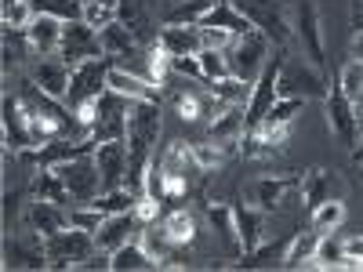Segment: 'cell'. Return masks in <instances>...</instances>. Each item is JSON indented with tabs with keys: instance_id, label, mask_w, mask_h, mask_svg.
<instances>
[{
	"instance_id": "obj_1",
	"label": "cell",
	"mask_w": 363,
	"mask_h": 272,
	"mask_svg": "<svg viewBox=\"0 0 363 272\" xmlns=\"http://www.w3.org/2000/svg\"><path fill=\"white\" fill-rule=\"evenodd\" d=\"M225 58H229V69L233 76H244V80H258L262 69L269 66V37L262 29H251L244 37H233V44L225 47Z\"/></svg>"
},
{
	"instance_id": "obj_2",
	"label": "cell",
	"mask_w": 363,
	"mask_h": 272,
	"mask_svg": "<svg viewBox=\"0 0 363 272\" xmlns=\"http://www.w3.org/2000/svg\"><path fill=\"white\" fill-rule=\"evenodd\" d=\"M44 251H48V258H51V268H73V265H80L84 258L95 254L99 244H95V232L69 225V229H62V232L48 236V239H44Z\"/></svg>"
},
{
	"instance_id": "obj_3",
	"label": "cell",
	"mask_w": 363,
	"mask_h": 272,
	"mask_svg": "<svg viewBox=\"0 0 363 272\" xmlns=\"http://www.w3.org/2000/svg\"><path fill=\"white\" fill-rule=\"evenodd\" d=\"M128 113H131V98L116 95V91H102L99 95V113H95V124H91V138L99 145L102 142H120L128 138Z\"/></svg>"
},
{
	"instance_id": "obj_4",
	"label": "cell",
	"mask_w": 363,
	"mask_h": 272,
	"mask_svg": "<svg viewBox=\"0 0 363 272\" xmlns=\"http://www.w3.org/2000/svg\"><path fill=\"white\" fill-rule=\"evenodd\" d=\"M55 171H58V178L66 181L73 203H91V200L102 193V174H99L95 153L77 157V160H66V164H55Z\"/></svg>"
},
{
	"instance_id": "obj_5",
	"label": "cell",
	"mask_w": 363,
	"mask_h": 272,
	"mask_svg": "<svg viewBox=\"0 0 363 272\" xmlns=\"http://www.w3.org/2000/svg\"><path fill=\"white\" fill-rule=\"evenodd\" d=\"M109 69L113 58H87V62L73 66V80H69V109H77L87 98H99L102 91H109Z\"/></svg>"
},
{
	"instance_id": "obj_6",
	"label": "cell",
	"mask_w": 363,
	"mask_h": 272,
	"mask_svg": "<svg viewBox=\"0 0 363 272\" xmlns=\"http://www.w3.org/2000/svg\"><path fill=\"white\" fill-rule=\"evenodd\" d=\"M58 58H62L66 66H80V62H87V58H106L99 29H91L84 18L66 22L62 26V44H58Z\"/></svg>"
},
{
	"instance_id": "obj_7",
	"label": "cell",
	"mask_w": 363,
	"mask_h": 272,
	"mask_svg": "<svg viewBox=\"0 0 363 272\" xmlns=\"http://www.w3.org/2000/svg\"><path fill=\"white\" fill-rule=\"evenodd\" d=\"M233 4L244 11L269 40H277L280 47L291 40V22L284 15V0H233Z\"/></svg>"
},
{
	"instance_id": "obj_8",
	"label": "cell",
	"mask_w": 363,
	"mask_h": 272,
	"mask_svg": "<svg viewBox=\"0 0 363 272\" xmlns=\"http://www.w3.org/2000/svg\"><path fill=\"white\" fill-rule=\"evenodd\" d=\"M160 167H164V178H167V196H186L189 178L203 174L200 164H196L193 145H186V142H171L160 157Z\"/></svg>"
},
{
	"instance_id": "obj_9",
	"label": "cell",
	"mask_w": 363,
	"mask_h": 272,
	"mask_svg": "<svg viewBox=\"0 0 363 272\" xmlns=\"http://www.w3.org/2000/svg\"><path fill=\"white\" fill-rule=\"evenodd\" d=\"M95 164H99V174H102V193L128 189V167H131L128 138L95 145Z\"/></svg>"
},
{
	"instance_id": "obj_10",
	"label": "cell",
	"mask_w": 363,
	"mask_h": 272,
	"mask_svg": "<svg viewBox=\"0 0 363 272\" xmlns=\"http://www.w3.org/2000/svg\"><path fill=\"white\" fill-rule=\"evenodd\" d=\"M33 142V128H29V113L18 102V95H4V153H29Z\"/></svg>"
},
{
	"instance_id": "obj_11",
	"label": "cell",
	"mask_w": 363,
	"mask_h": 272,
	"mask_svg": "<svg viewBox=\"0 0 363 272\" xmlns=\"http://www.w3.org/2000/svg\"><path fill=\"white\" fill-rule=\"evenodd\" d=\"M277 95L280 98H316V95H327V87L316 69H306L301 62H287L277 80Z\"/></svg>"
},
{
	"instance_id": "obj_12",
	"label": "cell",
	"mask_w": 363,
	"mask_h": 272,
	"mask_svg": "<svg viewBox=\"0 0 363 272\" xmlns=\"http://www.w3.org/2000/svg\"><path fill=\"white\" fill-rule=\"evenodd\" d=\"M327 124L330 131H335L345 145H359V124H356V106L345 98V91L335 87V91H327Z\"/></svg>"
},
{
	"instance_id": "obj_13",
	"label": "cell",
	"mask_w": 363,
	"mask_h": 272,
	"mask_svg": "<svg viewBox=\"0 0 363 272\" xmlns=\"http://www.w3.org/2000/svg\"><path fill=\"white\" fill-rule=\"evenodd\" d=\"M280 69H284V62L277 58V62H269V66L262 69V76L255 80L251 102H247V128H258L262 120H265V113L272 109V102L280 98V95H277V80H280Z\"/></svg>"
},
{
	"instance_id": "obj_14",
	"label": "cell",
	"mask_w": 363,
	"mask_h": 272,
	"mask_svg": "<svg viewBox=\"0 0 363 272\" xmlns=\"http://www.w3.org/2000/svg\"><path fill=\"white\" fill-rule=\"evenodd\" d=\"M95 138H80V142H69V138H51L37 149H29V160H37L40 167H55V164H66V160H77V157H87L95 153Z\"/></svg>"
},
{
	"instance_id": "obj_15",
	"label": "cell",
	"mask_w": 363,
	"mask_h": 272,
	"mask_svg": "<svg viewBox=\"0 0 363 272\" xmlns=\"http://www.w3.org/2000/svg\"><path fill=\"white\" fill-rule=\"evenodd\" d=\"M22 222H26L29 232L40 236V239L69 229V215L62 210V203H48V200H33V203H29L26 215H22Z\"/></svg>"
},
{
	"instance_id": "obj_16",
	"label": "cell",
	"mask_w": 363,
	"mask_h": 272,
	"mask_svg": "<svg viewBox=\"0 0 363 272\" xmlns=\"http://www.w3.org/2000/svg\"><path fill=\"white\" fill-rule=\"evenodd\" d=\"M294 29H298V40L306 47L309 62L323 66V33H320V15L313 0H298V11H294Z\"/></svg>"
},
{
	"instance_id": "obj_17",
	"label": "cell",
	"mask_w": 363,
	"mask_h": 272,
	"mask_svg": "<svg viewBox=\"0 0 363 272\" xmlns=\"http://www.w3.org/2000/svg\"><path fill=\"white\" fill-rule=\"evenodd\" d=\"M171 102H174V113L186 120V124H200V120H207V124H211V120L225 109L215 95H211V91H189V87L178 91Z\"/></svg>"
},
{
	"instance_id": "obj_18",
	"label": "cell",
	"mask_w": 363,
	"mask_h": 272,
	"mask_svg": "<svg viewBox=\"0 0 363 272\" xmlns=\"http://www.w3.org/2000/svg\"><path fill=\"white\" fill-rule=\"evenodd\" d=\"M29 80H33L44 95H51V98H69V80H73V66H66L62 58H40V62L33 66V73H29Z\"/></svg>"
},
{
	"instance_id": "obj_19",
	"label": "cell",
	"mask_w": 363,
	"mask_h": 272,
	"mask_svg": "<svg viewBox=\"0 0 363 272\" xmlns=\"http://www.w3.org/2000/svg\"><path fill=\"white\" fill-rule=\"evenodd\" d=\"M62 26H66V22H58V18H51V15H37L33 22L22 29L26 40H29V51H33L37 58L58 55V44H62Z\"/></svg>"
},
{
	"instance_id": "obj_20",
	"label": "cell",
	"mask_w": 363,
	"mask_h": 272,
	"mask_svg": "<svg viewBox=\"0 0 363 272\" xmlns=\"http://www.w3.org/2000/svg\"><path fill=\"white\" fill-rule=\"evenodd\" d=\"M142 218L135 215V210H124V215H109L106 222H102V229L95 232V244H99V251H116V247H124L128 239H131V232H142Z\"/></svg>"
},
{
	"instance_id": "obj_21",
	"label": "cell",
	"mask_w": 363,
	"mask_h": 272,
	"mask_svg": "<svg viewBox=\"0 0 363 272\" xmlns=\"http://www.w3.org/2000/svg\"><path fill=\"white\" fill-rule=\"evenodd\" d=\"M157 44H160L171 58H178V55H200V51L207 47L200 26H164L160 37H157Z\"/></svg>"
},
{
	"instance_id": "obj_22",
	"label": "cell",
	"mask_w": 363,
	"mask_h": 272,
	"mask_svg": "<svg viewBox=\"0 0 363 272\" xmlns=\"http://www.w3.org/2000/svg\"><path fill=\"white\" fill-rule=\"evenodd\" d=\"M291 193H301V178H258L255 181V203L265 210V215L284 207Z\"/></svg>"
},
{
	"instance_id": "obj_23",
	"label": "cell",
	"mask_w": 363,
	"mask_h": 272,
	"mask_svg": "<svg viewBox=\"0 0 363 272\" xmlns=\"http://www.w3.org/2000/svg\"><path fill=\"white\" fill-rule=\"evenodd\" d=\"M200 26H207V29H225V33H233V37H244V33H251V29H258L244 11L233 4V0H218V4L211 8V15H207Z\"/></svg>"
},
{
	"instance_id": "obj_24",
	"label": "cell",
	"mask_w": 363,
	"mask_h": 272,
	"mask_svg": "<svg viewBox=\"0 0 363 272\" xmlns=\"http://www.w3.org/2000/svg\"><path fill=\"white\" fill-rule=\"evenodd\" d=\"M236 229H240V247H244V254L258 251L265 244V210L262 207H236Z\"/></svg>"
},
{
	"instance_id": "obj_25",
	"label": "cell",
	"mask_w": 363,
	"mask_h": 272,
	"mask_svg": "<svg viewBox=\"0 0 363 272\" xmlns=\"http://www.w3.org/2000/svg\"><path fill=\"white\" fill-rule=\"evenodd\" d=\"M244 128H247V113L240 106H225L215 120H211V138H215L218 145H225V149H233L236 138L244 135Z\"/></svg>"
},
{
	"instance_id": "obj_26",
	"label": "cell",
	"mask_w": 363,
	"mask_h": 272,
	"mask_svg": "<svg viewBox=\"0 0 363 272\" xmlns=\"http://www.w3.org/2000/svg\"><path fill=\"white\" fill-rule=\"evenodd\" d=\"M207 218H211V229H215V236L222 239L233 254L244 251V247H240V229H236V207L215 200V203H207Z\"/></svg>"
},
{
	"instance_id": "obj_27",
	"label": "cell",
	"mask_w": 363,
	"mask_h": 272,
	"mask_svg": "<svg viewBox=\"0 0 363 272\" xmlns=\"http://www.w3.org/2000/svg\"><path fill=\"white\" fill-rule=\"evenodd\" d=\"M109 87L116 91V95L131 98V102H138V98L160 102L157 84H149V80H142V76H135V73H128V69H120V66H113V69H109Z\"/></svg>"
},
{
	"instance_id": "obj_28",
	"label": "cell",
	"mask_w": 363,
	"mask_h": 272,
	"mask_svg": "<svg viewBox=\"0 0 363 272\" xmlns=\"http://www.w3.org/2000/svg\"><path fill=\"white\" fill-rule=\"evenodd\" d=\"M320 239H323V232H316L313 225H309V229H301V232H294V239H291L287 251H284V265H287V268H301V265H309V261L316 258Z\"/></svg>"
},
{
	"instance_id": "obj_29",
	"label": "cell",
	"mask_w": 363,
	"mask_h": 272,
	"mask_svg": "<svg viewBox=\"0 0 363 272\" xmlns=\"http://www.w3.org/2000/svg\"><path fill=\"white\" fill-rule=\"evenodd\" d=\"M4 265L8 268H44V265H51V258H48L44 244L29 247V244H22V239H8L4 244Z\"/></svg>"
},
{
	"instance_id": "obj_30",
	"label": "cell",
	"mask_w": 363,
	"mask_h": 272,
	"mask_svg": "<svg viewBox=\"0 0 363 272\" xmlns=\"http://www.w3.org/2000/svg\"><path fill=\"white\" fill-rule=\"evenodd\" d=\"M211 95H215L222 106H247L251 102V91H255V84L251 80H244V76H222V80H211Z\"/></svg>"
},
{
	"instance_id": "obj_31",
	"label": "cell",
	"mask_w": 363,
	"mask_h": 272,
	"mask_svg": "<svg viewBox=\"0 0 363 272\" xmlns=\"http://www.w3.org/2000/svg\"><path fill=\"white\" fill-rule=\"evenodd\" d=\"M99 40H102V55L106 58H120V55H131L135 47H138V40H135V33L124 26V22H109L106 29H99Z\"/></svg>"
},
{
	"instance_id": "obj_32",
	"label": "cell",
	"mask_w": 363,
	"mask_h": 272,
	"mask_svg": "<svg viewBox=\"0 0 363 272\" xmlns=\"http://www.w3.org/2000/svg\"><path fill=\"white\" fill-rule=\"evenodd\" d=\"M138 244L149 251V258H153L157 265H164V261L171 258V251L178 247L174 239H171V232H167L164 225H145V229L138 232Z\"/></svg>"
},
{
	"instance_id": "obj_33",
	"label": "cell",
	"mask_w": 363,
	"mask_h": 272,
	"mask_svg": "<svg viewBox=\"0 0 363 272\" xmlns=\"http://www.w3.org/2000/svg\"><path fill=\"white\" fill-rule=\"evenodd\" d=\"M323 200H330V174L323 167H313L301 174V203H306L309 210L320 207Z\"/></svg>"
},
{
	"instance_id": "obj_34",
	"label": "cell",
	"mask_w": 363,
	"mask_h": 272,
	"mask_svg": "<svg viewBox=\"0 0 363 272\" xmlns=\"http://www.w3.org/2000/svg\"><path fill=\"white\" fill-rule=\"evenodd\" d=\"M218 0H182L167 11V26H200Z\"/></svg>"
},
{
	"instance_id": "obj_35",
	"label": "cell",
	"mask_w": 363,
	"mask_h": 272,
	"mask_svg": "<svg viewBox=\"0 0 363 272\" xmlns=\"http://www.w3.org/2000/svg\"><path fill=\"white\" fill-rule=\"evenodd\" d=\"M33 196H37V200H48V203H66V200H69V189H66V181L58 178L55 167H44V171L33 178Z\"/></svg>"
},
{
	"instance_id": "obj_36",
	"label": "cell",
	"mask_w": 363,
	"mask_h": 272,
	"mask_svg": "<svg viewBox=\"0 0 363 272\" xmlns=\"http://www.w3.org/2000/svg\"><path fill=\"white\" fill-rule=\"evenodd\" d=\"M131 268H160L153 258H149V251L142 244H128L113 251V272H131Z\"/></svg>"
},
{
	"instance_id": "obj_37",
	"label": "cell",
	"mask_w": 363,
	"mask_h": 272,
	"mask_svg": "<svg viewBox=\"0 0 363 272\" xmlns=\"http://www.w3.org/2000/svg\"><path fill=\"white\" fill-rule=\"evenodd\" d=\"M342 222H345V203H342V200H335V196L323 200L320 207H313V210H309V225H313L316 232H335Z\"/></svg>"
},
{
	"instance_id": "obj_38",
	"label": "cell",
	"mask_w": 363,
	"mask_h": 272,
	"mask_svg": "<svg viewBox=\"0 0 363 272\" xmlns=\"http://www.w3.org/2000/svg\"><path fill=\"white\" fill-rule=\"evenodd\" d=\"M135 203H138V196H135L131 189H113V193H99L95 200H91V207H99L106 218H109V215H124V210H135Z\"/></svg>"
},
{
	"instance_id": "obj_39",
	"label": "cell",
	"mask_w": 363,
	"mask_h": 272,
	"mask_svg": "<svg viewBox=\"0 0 363 272\" xmlns=\"http://www.w3.org/2000/svg\"><path fill=\"white\" fill-rule=\"evenodd\" d=\"M37 15H51L58 22H77L84 18V0H33Z\"/></svg>"
},
{
	"instance_id": "obj_40",
	"label": "cell",
	"mask_w": 363,
	"mask_h": 272,
	"mask_svg": "<svg viewBox=\"0 0 363 272\" xmlns=\"http://www.w3.org/2000/svg\"><path fill=\"white\" fill-rule=\"evenodd\" d=\"M164 229L171 232V239H174L178 247L196 239V218L189 215V210H171V215L164 218Z\"/></svg>"
},
{
	"instance_id": "obj_41",
	"label": "cell",
	"mask_w": 363,
	"mask_h": 272,
	"mask_svg": "<svg viewBox=\"0 0 363 272\" xmlns=\"http://www.w3.org/2000/svg\"><path fill=\"white\" fill-rule=\"evenodd\" d=\"M196 58H200L203 80H222V76H229V73H233V69H229V58H225V51H222V47H203Z\"/></svg>"
},
{
	"instance_id": "obj_42",
	"label": "cell",
	"mask_w": 363,
	"mask_h": 272,
	"mask_svg": "<svg viewBox=\"0 0 363 272\" xmlns=\"http://www.w3.org/2000/svg\"><path fill=\"white\" fill-rule=\"evenodd\" d=\"M338 87L345 91V98L349 102H359L363 98V62H345L342 66V76H338Z\"/></svg>"
},
{
	"instance_id": "obj_43",
	"label": "cell",
	"mask_w": 363,
	"mask_h": 272,
	"mask_svg": "<svg viewBox=\"0 0 363 272\" xmlns=\"http://www.w3.org/2000/svg\"><path fill=\"white\" fill-rule=\"evenodd\" d=\"M342 258H345V244H335L330 236H323L320 247H316V258H313L309 265H313V268H338Z\"/></svg>"
},
{
	"instance_id": "obj_44",
	"label": "cell",
	"mask_w": 363,
	"mask_h": 272,
	"mask_svg": "<svg viewBox=\"0 0 363 272\" xmlns=\"http://www.w3.org/2000/svg\"><path fill=\"white\" fill-rule=\"evenodd\" d=\"M193 153H196L200 171H218L233 149H225V145H218V142H207V145H193Z\"/></svg>"
},
{
	"instance_id": "obj_45",
	"label": "cell",
	"mask_w": 363,
	"mask_h": 272,
	"mask_svg": "<svg viewBox=\"0 0 363 272\" xmlns=\"http://www.w3.org/2000/svg\"><path fill=\"white\" fill-rule=\"evenodd\" d=\"M269 149H277V153H280V149L287 145V135H291V124H272V120H262V124L258 128H251Z\"/></svg>"
},
{
	"instance_id": "obj_46",
	"label": "cell",
	"mask_w": 363,
	"mask_h": 272,
	"mask_svg": "<svg viewBox=\"0 0 363 272\" xmlns=\"http://www.w3.org/2000/svg\"><path fill=\"white\" fill-rule=\"evenodd\" d=\"M167 73H171V55L160 44H153V51H149V84L164 87L167 84Z\"/></svg>"
},
{
	"instance_id": "obj_47",
	"label": "cell",
	"mask_w": 363,
	"mask_h": 272,
	"mask_svg": "<svg viewBox=\"0 0 363 272\" xmlns=\"http://www.w3.org/2000/svg\"><path fill=\"white\" fill-rule=\"evenodd\" d=\"M33 18H37L33 0H18V4H8V8H4V26H8V29H26Z\"/></svg>"
},
{
	"instance_id": "obj_48",
	"label": "cell",
	"mask_w": 363,
	"mask_h": 272,
	"mask_svg": "<svg viewBox=\"0 0 363 272\" xmlns=\"http://www.w3.org/2000/svg\"><path fill=\"white\" fill-rule=\"evenodd\" d=\"M84 22L91 29H106L109 22H116V8L113 4H95V0H84Z\"/></svg>"
},
{
	"instance_id": "obj_49",
	"label": "cell",
	"mask_w": 363,
	"mask_h": 272,
	"mask_svg": "<svg viewBox=\"0 0 363 272\" xmlns=\"http://www.w3.org/2000/svg\"><path fill=\"white\" fill-rule=\"evenodd\" d=\"M306 106V98H277L272 102V109L265 113V120H272V124H291L294 113Z\"/></svg>"
},
{
	"instance_id": "obj_50",
	"label": "cell",
	"mask_w": 363,
	"mask_h": 272,
	"mask_svg": "<svg viewBox=\"0 0 363 272\" xmlns=\"http://www.w3.org/2000/svg\"><path fill=\"white\" fill-rule=\"evenodd\" d=\"M171 69L182 73V76H189V80H203V69H200V58H196V55H178V58H171Z\"/></svg>"
},
{
	"instance_id": "obj_51",
	"label": "cell",
	"mask_w": 363,
	"mask_h": 272,
	"mask_svg": "<svg viewBox=\"0 0 363 272\" xmlns=\"http://www.w3.org/2000/svg\"><path fill=\"white\" fill-rule=\"evenodd\" d=\"M157 210H160V200H157V196H149V193H142V196H138L135 215H138L142 222H153V218H157Z\"/></svg>"
},
{
	"instance_id": "obj_52",
	"label": "cell",
	"mask_w": 363,
	"mask_h": 272,
	"mask_svg": "<svg viewBox=\"0 0 363 272\" xmlns=\"http://www.w3.org/2000/svg\"><path fill=\"white\" fill-rule=\"evenodd\" d=\"M18 66V51L11 47V29L4 26V73H11Z\"/></svg>"
},
{
	"instance_id": "obj_53",
	"label": "cell",
	"mask_w": 363,
	"mask_h": 272,
	"mask_svg": "<svg viewBox=\"0 0 363 272\" xmlns=\"http://www.w3.org/2000/svg\"><path fill=\"white\" fill-rule=\"evenodd\" d=\"M15 215H18V193H4V229H11V222H15Z\"/></svg>"
},
{
	"instance_id": "obj_54",
	"label": "cell",
	"mask_w": 363,
	"mask_h": 272,
	"mask_svg": "<svg viewBox=\"0 0 363 272\" xmlns=\"http://www.w3.org/2000/svg\"><path fill=\"white\" fill-rule=\"evenodd\" d=\"M345 254H356V258H363V236H352V239H345Z\"/></svg>"
},
{
	"instance_id": "obj_55",
	"label": "cell",
	"mask_w": 363,
	"mask_h": 272,
	"mask_svg": "<svg viewBox=\"0 0 363 272\" xmlns=\"http://www.w3.org/2000/svg\"><path fill=\"white\" fill-rule=\"evenodd\" d=\"M352 58H356V62H363V29L352 37Z\"/></svg>"
},
{
	"instance_id": "obj_56",
	"label": "cell",
	"mask_w": 363,
	"mask_h": 272,
	"mask_svg": "<svg viewBox=\"0 0 363 272\" xmlns=\"http://www.w3.org/2000/svg\"><path fill=\"white\" fill-rule=\"evenodd\" d=\"M95 4H113L116 8V0H95Z\"/></svg>"
},
{
	"instance_id": "obj_57",
	"label": "cell",
	"mask_w": 363,
	"mask_h": 272,
	"mask_svg": "<svg viewBox=\"0 0 363 272\" xmlns=\"http://www.w3.org/2000/svg\"><path fill=\"white\" fill-rule=\"evenodd\" d=\"M356 157H363V145H356Z\"/></svg>"
}]
</instances>
